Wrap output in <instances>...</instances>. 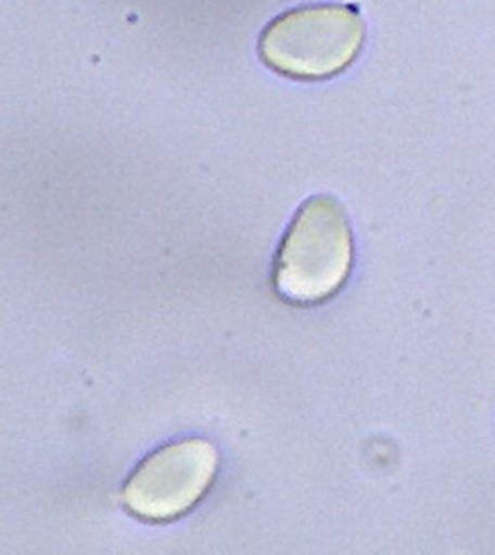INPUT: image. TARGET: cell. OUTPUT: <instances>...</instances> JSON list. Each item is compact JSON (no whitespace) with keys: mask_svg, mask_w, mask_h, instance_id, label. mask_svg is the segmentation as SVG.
<instances>
[{"mask_svg":"<svg viewBox=\"0 0 495 555\" xmlns=\"http://www.w3.org/2000/svg\"><path fill=\"white\" fill-rule=\"evenodd\" d=\"M353 269L350 219L334 196H310L293 217L275 261L274 284L292 304L334 297Z\"/></svg>","mask_w":495,"mask_h":555,"instance_id":"obj_2","label":"cell"},{"mask_svg":"<svg viewBox=\"0 0 495 555\" xmlns=\"http://www.w3.org/2000/svg\"><path fill=\"white\" fill-rule=\"evenodd\" d=\"M219 454L206 439L169 442L141 461L123 489L134 517L165 522L182 517L216 480Z\"/></svg>","mask_w":495,"mask_h":555,"instance_id":"obj_3","label":"cell"},{"mask_svg":"<svg viewBox=\"0 0 495 555\" xmlns=\"http://www.w3.org/2000/svg\"><path fill=\"white\" fill-rule=\"evenodd\" d=\"M366 38V21L353 4H308L280 13L262 30L258 56L284 78L321 82L350 69Z\"/></svg>","mask_w":495,"mask_h":555,"instance_id":"obj_1","label":"cell"}]
</instances>
